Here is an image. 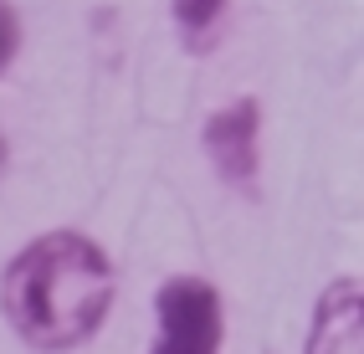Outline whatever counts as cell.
<instances>
[{
	"instance_id": "obj_1",
	"label": "cell",
	"mask_w": 364,
	"mask_h": 354,
	"mask_svg": "<svg viewBox=\"0 0 364 354\" xmlns=\"http://www.w3.org/2000/svg\"><path fill=\"white\" fill-rule=\"evenodd\" d=\"M113 262L82 231H46L21 247L0 282V303L21 339L41 354L77 349L103 328L113 309Z\"/></svg>"
},
{
	"instance_id": "obj_2",
	"label": "cell",
	"mask_w": 364,
	"mask_h": 354,
	"mask_svg": "<svg viewBox=\"0 0 364 354\" xmlns=\"http://www.w3.org/2000/svg\"><path fill=\"white\" fill-rule=\"evenodd\" d=\"M154 318L159 334L149 354H221L226 313H221V293L205 277H169L154 293Z\"/></svg>"
},
{
	"instance_id": "obj_3",
	"label": "cell",
	"mask_w": 364,
	"mask_h": 354,
	"mask_svg": "<svg viewBox=\"0 0 364 354\" xmlns=\"http://www.w3.org/2000/svg\"><path fill=\"white\" fill-rule=\"evenodd\" d=\"M205 159L236 191L257 185V164H262V103L257 98H236L205 118Z\"/></svg>"
},
{
	"instance_id": "obj_4",
	"label": "cell",
	"mask_w": 364,
	"mask_h": 354,
	"mask_svg": "<svg viewBox=\"0 0 364 354\" xmlns=\"http://www.w3.org/2000/svg\"><path fill=\"white\" fill-rule=\"evenodd\" d=\"M364 323V282L359 277H333L313 303L308 323V354H349L359 344Z\"/></svg>"
},
{
	"instance_id": "obj_5",
	"label": "cell",
	"mask_w": 364,
	"mask_h": 354,
	"mask_svg": "<svg viewBox=\"0 0 364 354\" xmlns=\"http://www.w3.org/2000/svg\"><path fill=\"white\" fill-rule=\"evenodd\" d=\"M226 6L231 0H175V26H180L190 52H210V46L221 41Z\"/></svg>"
},
{
	"instance_id": "obj_6",
	"label": "cell",
	"mask_w": 364,
	"mask_h": 354,
	"mask_svg": "<svg viewBox=\"0 0 364 354\" xmlns=\"http://www.w3.org/2000/svg\"><path fill=\"white\" fill-rule=\"evenodd\" d=\"M16 52H21V16L0 0V73L16 62Z\"/></svg>"
},
{
	"instance_id": "obj_7",
	"label": "cell",
	"mask_w": 364,
	"mask_h": 354,
	"mask_svg": "<svg viewBox=\"0 0 364 354\" xmlns=\"http://www.w3.org/2000/svg\"><path fill=\"white\" fill-rule=\"evenodd\" d=\"M6 159H11V154H6V139H0V175H6Z\"/></svg>"
}]
</instances>
